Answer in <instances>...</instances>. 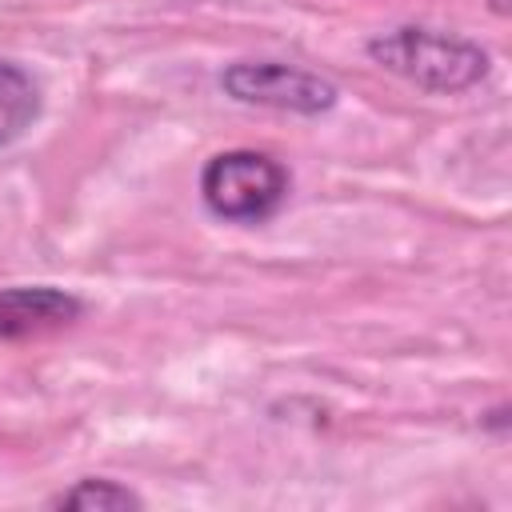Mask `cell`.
<instances>
[{"label": "cell", "mask_w": 512, "mask_h": 512, "mask_svg": "<svg viewBox=\"0 0 512 512\" xmlns=\"http://www.w3.org/2000/svg\"><path fill=\"white\" fill-rule=\"evenodd\" d=\"M84 304L52 284H16V288H0V340H28V336H44L56 328H68L72 320H80Z\"/></svg>", "instance_id": "obj_4"}, {"label": "cell", "mask_w": 512, "mask_h": 512, "mask_svg": "<svg viewBox=\"0 0 512 512\" xmlns=\"http://www.w3.org/2000/svg\"><path fill=\"white\" fill-rule=\"evenodd\" d=\"M368 56L424 92H464L488 76V52L464 36L404 24L368 40Z\"/></svg>", "instance_id": "obj_1"}, {"label": "cell", "mask_w": 512, "mask_h": 512, "mask_svg": "<svg viewBox=\"0 0 512 512\" xmlns=\"http://www.w3.org/2000/svg\"><path fill=\"white\" fill-rule=\"evenodd\" d=\"M200 196L212 216L256 224L268 220L288 196V172L268 152L232 148L216 152L200 172Z\"/></svg>", "instance_id": "obj_2"}, {"label": "cell", "mask_w": 512, "mask_h": 512, "mask_svg": "<svg viewBox=\"0 0 512 512\" xmlns=\"http://www.w3.org/2000/svg\"><path fill=\"white\" fill-rule=\"evenodd\" d=\"M36 116H40V88H36V80L20 64L0 60V148L20 140L32 128Z\"/></svg>", "instance_id": "obj_5"}, {"label": "cell", "mask_w": 512, "mask_h": 512, "mask_svg": "<svg viewBox=\"0 0 512 512\" xmlns=\"http://www.w3.org/2000/svg\"><path fill=\"white\" fill-rule=\"evenodd\" d=\"M144 500L132 492V488H124V484H116V480H104V476H88V480H80V484H72L68 492H60V496H52V508H84V512H116V508H140Z\"/></svg>", "instance_id": "obj_6"}, {"label": "cell", "mask_w": 512, "mask_h": 512, "mask_svg": "<svg viewBox=\"0 0 512 512\" xmlns=\"http://www.w3.org/2000/svg\"><path fill=\"white\" fill-rule=\"evenodd\" d=\"M220 84L240 104H260L276 112H300L320 116L336 104V84H328L316 72H304L296 64L280 60H240L220 72Z\"/></svg>", "instance_id": "obj_3"}]
</instances>
